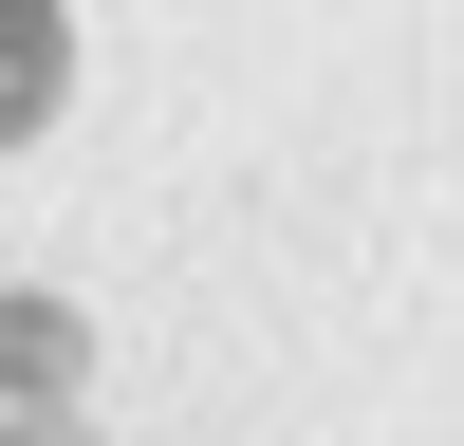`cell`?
Wrapping results in <instances>:
<instances>
[{
    "label": "cell",
    "instance_id": "cell-1",
    "mask_svg": "<svg viewBox=\"0 0 464 446\" xmlns=\"http://www.w3.org/2000/svg\"><path fill=\"white\" fill-rule=\"evenodd\" d=\"M56 93H74V19L56 0H0V149L56 131Z\"/></svg>",
    "mask_w": 464,
    "mask_h": 446
},
{
    "label": "cell",
    "instance_id": "cell-3",
    "mask_svg": "<svg viewBox=\"0 0 464 446\" xmlns=\"http://www.w3.org/2000/svg\"><path fill=\"white\" fill-rule=\"evenodd\" d=\"M0 446H93V428H56V409H19V428H0Z\"/></svg>",
    "mask_w": 464,
    "mask_h": 446
},
{
    "label": "cell",
    "instance_id": "cell-2",
    "mask_svg": "<svg viewBox=\"0 0 464 446\" xmlns=\"http://www.w3.org/2000/svg\"><path fill=\"white\" fill-rule=\"evenodd\" d=\"M0 391H19V409L74 391V316H56V297H0Z\"/></svg>",
    "mask_w": 464,
    "mask_h": 446
}]
</instances>
